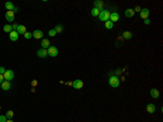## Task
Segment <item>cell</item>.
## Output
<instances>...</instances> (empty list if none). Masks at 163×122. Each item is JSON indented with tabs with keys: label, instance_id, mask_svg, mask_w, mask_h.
Listing matches in <instances>:
<instances>
[{
	"label": "cell",
	"instance_id": "29",
	"mask_svg": "<svg viewBox=\"0 0 163 122\" xmlns=\"http://www.w3.org/2000/svg\"><path fill=\"white\" fill-rule=\"evenodd\" d=\"M4 72H6V69H4L3 67H0V74L3 75V74H4Z\"/></svg>",
	"mask_w": 163,
	"mask_h": 122
},
{
	"label": "cell",
	"instance_id": "20",
	"mask_svg": "<svg viewBox=\"0 0 163 122\" xmlns=\"http://www.w3.org/2000/svg\"><path fill=\"white\" fill-rule=\"evenodd\" d=\"M100 11L101 10H99V9H97V8H94V9H91V12H90V14L92 15V16H98L99 15V13H100Z\"/></svg>",
	"mask_w": 163,
	"mask_h": 122
},
{
	"label": "cell",
	"instance_id": "12",
	"mask_svg": "<svg viewBox=\"0 0 163 122\" xmlns=\"http://www.w3.org/2000/svg\"><path fill=\"white\" fill-rule=\"evenodd\" d=\"M40 45H41L42 49H48V48L50 47V42H49L48 39H46V38H44V39L41 40Z\"/></svg>",
	"mask_w": 163,
	"mask_h": 122
},
{
	"label": "cell",
	"instance_id": "28",
	"mask_svg": "<svg viewBox=\"0 0 163 122\" xmlns=\"http://www.w3.org/2000/svg\"><path fill=\"white\" fill-rule=\"evenodd\" d=\"M8 119H7L6 116H0V122H6Z\"/></svg>",
	"mask_w": 163,
	"mask_h": 122
},
{
	"label": "cell",
	"instance_id": "14",
	"mask_svg": "<svg viewBox=\"0 0 163 122\" xmlns=\"http://www.w3.org/2000/svg\"><path fill=\"white\" fill-rule=\"evenodd\" d=\"M150 95H151L152 98L157 99V98H159L160 93H159V91H158L157 88H151V91H150Z\"/></svg>",
	"mask_w": 163,
	"mask_h": 122
},
{
	"label": "cell",
	"instance_id": "21",
	"mask_svg": "<svg viewBox=\"0 0 163 122\" xmlns=\"http://www.w3.org/2000/svg\"><path fill=\"white\" fill-rule=\"evenodd\" d=\"M104 26H106V29H107V30H111V29H113V22H111V21L109 20V21L104 22Z\"/></svg>",
	"mask_w": 163,
	"mask_h": 122
},
{
	"label": "cell",
	"instance_id": "32",
	"mask_svg": "<svg viewBox=\"0 0 163 122\" xmlns=\"http://www.w3.org/2000/svg\"><path fill=\"white\" fill-rule=\"evenodd\" d=\"M17 26H19V25H17V24H14V25H12V30H17Z\"/></svg>",
	"mask_w": 163,
	"mask_h": 122
},
{
	"label": "cell",
	"instance_id": "6",
	"mask_svg": "<svg viewBox=\"0 0 163 122\" xmlns=\"http://www.w3.org/2000/svg\"><path fill=\"white\" fill-rule=\"evenodd\" d=\"M32 34H33V37H34L35 39H40V38L44 37V33H42V30H35Z\"/></svg>",
	"mask_w": 163,
	"mask_h": 122
},
{
	"label": "cell",
	"instance_id": "19",
	"mask_svg": "<svg viewBox=\"0 0 163 122\" xmlns=\"http://www.w3.org/2000/svg\"><path fill=\"white\" fill-rule=\"evenodd\" d=\"M123 37H124L125 39H130V38L133 37V34L129 30H125V32H123Z\"/></svg>",
	"mask_w": 163,
	"mask_h": 122
},
{
	"label": "cell",
	"instance_id": "31",
	"mask_svg": "<svg viewBox=\"0 0 163 122\" xmlns=\"http://www.w3.org/2000/svg\"><path fill=\"white\" fill-rule=\"evenodd\" d=\"M140 10H141V8L137 6V7H136V8H135V9H134V12H140Z\"/></svg>",
	"mask_w": 163,
	"mask_h": 122
},
{
	"label": "cell",
	"instance_id": "35",
	"mask_svg": "<svg viewBox=\"0 0 163 122\" xmlns=\"http://www.w3.org/2000/svg\"><path fill=\"white\" fill-rule=\"evenodd\" d=\"M3 81H4V77H3V75H2V74H0V84H1L2 82H3Z\"/></svg>",
	"mask_w": 163,
	"mask_h": 122
},
{
	"label": "cell",
	"instance_id": "3",
	"mask_svg": "<svg viewBox=\"0 0 163 122\" xmlns=\"http://www.w3.org/2000/svg\"><path fill=\"white\" fill-rule=\"evenodd\" d=\"M47 51H48V56H50V57H57L58 53H59L58 48L54 47V46H50L48 49H47Z\"/></svg>",
	"mask_w": 163,
	"mask_h": 122
},
{
	"label": "cell",
	"instance_id": "33",
	"mask_svg": "<svg viewBox=\"0 0 163 122\" xmlns=\"http://www.w3.org/2000/svg\"><path fill=\"white\" fill-rule=\"evenodd\" d=\"M17 11H19V8H17V7H15V6H14V8H13V10H12V12H13V13H15V12H17Z\"/></svg>",
	"mask_w": 163,
	"mask_h": 122
},
{
	"label": "cell",
	"instance_id": "25",
	"mask_svg": "<svg viewBox=\"0 0 163 122\" xmlns=\"http://www.w3.org/2000/svg\"><path fill=\"white\" fill-rule=\"evenodd\" d=\"M13 116H14V113H13V111H12V110H8V111H7V113H6L7 119H11Z\"/></svg>",
	"mask_w": 163,
	"mask_h": 122
},
{
	"label": "cell",
	"instance_id": "10",
	"mask_svg": "<svg viewBox=\"0 0 163 122\" xmlns=\"http://www.w3.org/2000/svg\"><path fill=\"white\" fill-rule=\"evenodd\" d=\"M37 56H38L39 58H46L47 56H48V51H47V49H39L38 51H37Z\"/></svg>",
	"mask_w": 163,
	"mask_h": 122
},
{
	"label": "cell",
	"instance_id": "27",
	"mask_svg": "<svg viewBox=\"0 0 163 122\" xmlns=\"http://www.w3.org/2000/svg\"><path fill=\"white\" fill-rule=\"evenodd\" d=\"M24 37L26 38V39H29V38L33 37V34H32V33H29V32H26V33L24 34Z\"/></svg>",
	"mask_w": 163,
	"mask_h": 122
},
{
	"label": "cell",
	"instance_id": "16",
	"mask_svg": "<svg viewBox=\"0 0 163 122\" xmlns=\"http://www.w3.org/2000/svg\"><path fill=\"white\" fill-rule=\"evenodd\" d=\"M16 32H17V34H23V35H24L25 33H26V26H24V25L20 24L19 26H17Z\"/></svg>",
	"mask_w": 163,
	"mask_h": 122
},
{
	"label": "cell",
	"instance_id": "22",
	"mask_svg": "<svg viewBox=\"0 0 163 122\" xmlns=\"http://www.w3.org/2000/svg\"><path fill=\"white\" fill-rule=\"evenodd\" d=\"M3 30L6 33H9V34H10V33L12 32V26H11V25H9V24L3 25Z\"/></svg>",
	"mask_w": 163,
	"mask_h": 122
},
{
	"label": "cell",
	"instance_id": "5",
	"mask_svg": "<svg viewBox=\"0 0 163 122\" xmlns=\"http://www.w3.org/2000/svg\"><path fill=\"white\" fill-rule=\"evenodd\" d=\"M3 77H4V81H11V80H13V77H14V72L12 70H6V72H4V74H3Z\"/></svg>",
	"mask_w": 163,
	"mask_h": 122
},
{
	"label": "cell",
	"instance_id": "4",
	"mask_svg": "<svg viewBox=\"0 0 163 122\" xmlns=\"http://www.w3.org/2000/svg\"><path fill=\"white\" fill-rule=\"evenodd\" d=\"M72 86H73L75 90H81V88H83V86H84V82L82 80H79V78H76V80L73 81Z\"/></svg>",
	"mask_w": 163,
	"mask_h": 122
},
{
	"label": "cell",
	"instance_id": "7",
	"mask_svg": "<svg viewBox=\"0 0 163 122\" xmlns=\"http://www.w3.org/2000/svg\"><path fill=\"white\" fill-rule=\"evenodd\" d=\"M149 14H150V11H149V9H141L140 10V17L141 19H144V20H146V19H149Z\"/></svg>",
	"mask_w": 163,
	"mask_h": 122
},
{
	"label": "cell",
	"instance_id": "18",
	"mask_svg": "<svg viewBox=\"0 0 163 122\" xmlns=\"http://www.w3.org/2000/svg\"><path fill=\"white\" fill-rule=\"evenodd\" d=\"M94 4H95V8H97V9H99V10L103 9V2L100 1V0H96L94 2Z\"/></svg>",
	"mask_w": 163,
	"mask_h": 122
},
{
	"label": "cell",
	"instance_id": "9",
	"mask_svg": "<svg viewBox=\"0 0 163 122\" xmlns=\"http://www.w3.org/2000/svg\"><path fill=\"white\" fill-rule=\"evenodd\" d=\"M4 17H6L7 21L13 22L14 21V13L12 11H7V13H6V15H4Z\"/></svg>",
	"mask_w": 163,
	"mask_h": 122
},
{
	"label": "cell",
	"instance_id": "23",
	"mask_svg": "<svg viewBox=\"0 0 163 122\" xmlns=\"http://www.w3.org/2000/svg\"><path fill=\"white\" fill-rule=\"evenodd\" d=\"M4 6H6V9H8V11H12L14 8V4L12 3V2H6Z\"/></svg>",
	"mask_w": 163,
	"mask_h": 122
},
{
	"label": "cell",
	"instance_id": "34",
	"mask_svg": "<svg viewBox=\"0 0 163 122\" xmlns=\"http://www.w3.org/2000/svg\"><path fill=\"white\" fill-rule=\"evenodd\" d=\"M144 22H145V24H146V25H149V24H150V20H149V19L144 20Z\"/></svg>",
	"mask_w": 163,
	"mask_h": 122
},
{
	"label": "cell",
	"instance_id": "30",
	"mask_svg": "<svg viewBox=\"0 0 163 122\" xmlns=\"http://www.w3.org/2000/svg\"><path fill=\"white\" fill-rule=\"evenodd\" d=\"M37 84H38V82H37L36 80L32 81V86H33V87H36V86H37Z\"/></svg>",
	"mask_w": 163,
	"mask_h": 122
},
{
	"label": "cell",
	"instance_id": "24",
	"mask_svg": "<svg viewBox=\"0 0 163 122\" xmlns=\"http://www.w3.org/2000/svg\"><path fill=\"white\" fill-rule=\"evenodd\" d=\"M54 30H56L57 33H61L62 30H63V25H62V24H57L56 27H54Z\"/></svg>",
	"mask_w": 163,
	"mask_h": 122
},
{
	"label": "cell",
	"instance_id": "17",
	"mask_svg": "<svg viewBox=\"0 0 163 122\" xmlns=\"http://www.w3.org/2000/svg\"><path fill=\"white\" fill-rule=\"evenodd\" d=\"M124 14H125V16H126V17H133V16H134V14H135L134 9H126V10H125V12H124Z\"/></svg>",
	"mask_w": 163,
	"mask_h": 122
},
{
	"label": "cell",
	"instance_id": "8",
	"mask_svg": "<svg viewBox=\"0 0 163 122\" xmlns=\"http://www.w3.org/2000/svg\"><path fill=\"white\" fill-rule=\"evenodd\" d=\"M9 37H10V40H11V42H16V40L19 39V34H17L16 30H12L9 34Z\"/></svg>",
	"mask_w": 163,
	"mask_h": 122
},
{
	"label": "cell",
	"instance_id": "1",
	"mask_svg": "<svg viewBox=\"0 0 163 122\" xmlns=\"http://www.w3.org/2000/svg\"><path fill=\"white\" fill-rule=\"evenodd\" d=\"M110 15H111V12L109 10H101L99 13V20L100 21H103V22H107L110 20Z\"/></svg>",
	"mask_w": 163,
	"mask_h": 122
},
{
	"label": "cell",
	"instance_id": "2",
	"mask_svg": "<svg viewBox=\"0 0 163 122\" xmlns=\"http://www.w3.org/2000/svg\"><path fill=\"white\" fill-rule=\"evenodd\" d=\"M109 85L111 86V87H113V88H116V87H119L120 86V78L117 77V76H111V77L109 78Z\"/></svg>",
	"mask_w": 163,
	"mask_h": 122
},
{
	"label": "cell",
	"instance_id": "13",
	"mask_svg": "<svg viewBox=\"0 0 163 122\" xmlns=\"http://www.w3.org/2000/svg\"><path fill=\"white\" fill-rule=\"evenodd\" d=\"M1 88L3 91H9L10 88H11V84H10L9 81H3V82L1 83Z\"/></svg>",
	"mask_w": 163,
	"mask_h": 122
},
{
	"label": "cell",
	"instance_id": "15",
	"mask_svg": "<svg viewBox=\"0 0 163 122\" xmlns=\"http://www.w3.org/2000/svg\"><path fill=\"white\" fill-rule=\"evenodd\" d=\"M146 110L149 113H154L155 112V106L153 105V104H148L147 107H146Z\"/></svg>",
	"mask_w": 163,
	"mask_h": 122
},
{
	"label": "cell",
	"instance_id": "26",
	"mask_svg": "<svg viewBox=\"0 0 163 122\" xmlns=\"http://www.w3.org/2000/svg\"><path fill=\"white\" fill-rule=\"evenodd\" d=\"M48 34H49V36L53 37V36H56V35H57V32H56V30H54V29H52V30H49Z\"/></svg>",
	"mask_w": 163,
	"mask_h": 122
},
{
	"label": "cell",
	"instance_id": "11",
	"mask_svg": "<svg viewBox=\"0 0 163 122\" xmlns=\"http://www.w3.org/2000/svg\"><path fill=\"white\" fill-rule=\"evenodd\" d=\"M119 19H120V14L117 12H113V13H111V15H110V21L113 23L119 21Z\"/></svg>",
	"mask_w": 163,
	"mask_h": 122
},
{
	"label": "cell",
	"instance_id": "36",
	"mask_svg": "<svg viewBox=\"0 0 163 122\" xmlns=\"http://www.w3.org/2000/svg\"><path fill=\"white\" fill-rule=\"evenodd\" d=\"M6 122H13V121H12V120H11V119H8V120H7Z\"/></svg>",
	"mask_w": 163,
	"mask_h": 122
}]
</instances>
